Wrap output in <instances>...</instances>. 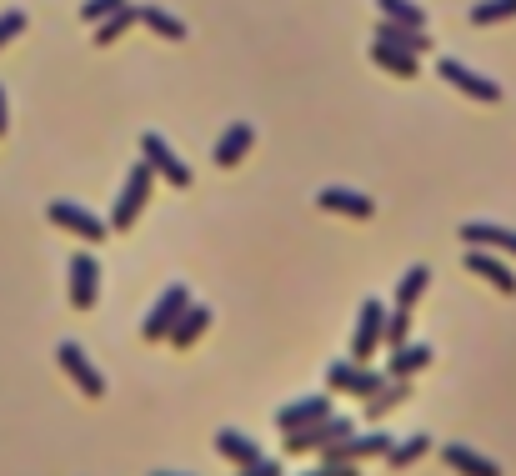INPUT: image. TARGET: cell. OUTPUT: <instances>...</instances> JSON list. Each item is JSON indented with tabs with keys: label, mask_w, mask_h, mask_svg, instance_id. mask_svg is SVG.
Returning <instances> with one entry per match:
<instances>
[{
	"label": "cell",
	"mask_w": 516,
	"mask_h": 476,
	"mask_svg": "<svg viewBox=\"0 0 516 476\" xmlns=\"http://www.w3.org/2000/svg\"><path fill=\"white\" fill-rule=\"evenodd\" d=\"M151 186H156V171L141 161V166H131V176H126V186H121V196H116V211H111V231H131L136 221H141V211L151 206Z\"/></svg>",
	"instance_id": "1"
},
{
	"label": "cell",
	"mask_w": 516,
	"mask_h": 476,
	"mask_svg": "<svg viewBox=\"0 0 516 476\" xmlns=\"http://www.w3.org/2000/svg\"><path fill=\"white\" fill-rule=\"evenodd\" d=\"M46 221H51V226H61V231H71V236H81V241H106V231H111V226H106L91 206L66 201V196L46 206Z\"/></svg>",
	"instance_id": "2"
},
{
	"label": "cell",
	"mask_w": 516,
	"mask_h": 476,
	"mask_svg": "<svg viewBox=\"0 0 516 476\" xmlns=\"http://www.w3.org/2000/svg\"><path fill=\"white\" fill-rule=\"evenodd\" d=\"M351 431H356V421L341 416V411H331V416H321V421H311V426H301V431H286V451H291V456L321 451V446H331V441H341V436H351Z\"/></svg>",
	"instance_id": "3"
},
{
	"label": "cell",
	"mask_w": 516,
	"mask_h": 476,
	"mask_svg": "<svg viewBox=\"0 0 516 476\" xmlns=\"http://www.w3.org/2000/svg\"><path fill=\"white\" fill-rule=\"evenodd\" d=\"M191 306V286L186 281H171L166 291H161V301L146 311V321H141V336L146 341H166V331L176 326V316Z\"/></svg>",
	"instance_id": "4"
},
{
	"label": "cell",
	"mask_w": 516,
	"mask_h": 476,
	"mask_svg": "<svg viewBox=\"0 0 516 476\" xmlns=\"http://www.w3.org/2000/svg\"><path fill=\"white\" fill-rule=\"evenodd\" d=\"M56 366H66V376L81 386V396H91V401L106 396V376L96 371V361L86 356L81 341H61V346H56Z\"/></svg>",
	"instance_id": "5"
},
{
	"label": "cell",
	"mask_w": 516,
	"mask_h": 476,
	"mask_svg": "<svg viewBox=\"0 0 516 476\" xmlns=\"http://www.w3.org/2000/svg\"><path fill=\"white\" fill-rule=\"evenodd\" d=\"M386 381L381 366H366V361H331L326 366V391H346V396H371L376 386Z\"/></svg>",
	"instance_id": "6"
},
{
	"label": "cell",
	"mask_w": 516,
	"mask_h": 476,
	"mask_svg": "<svg viewBox=\"0 0 516 476\" xmlns=\"http://www.w3.org/2000/svg\"><path fill=\"white\" fill-rule=\"evenodd\" d=\"M436 76L446 81V86H456L461 96H471V101H486V106H496V101H506V91L491 81V76H481V71H471V66H461V61H441L436 66Z\"/></svg>",
	"instance_id": "7"
},
{
	"label": "cell",
	"mask_w": 516,
	"mask_h": 476,
	"mask_svg": "<svg viewBox=\"0 0 516 476\" xmlns=\"http://www.w3.org/2000/svg\"><path fill=\"white\" fill-rule=\"evenodd\" d=\"M66 296H71V306L76 311H91L96 301H101V261L96 256H86V251H76L71 256V266H66Z\"/></svg>",
	"instance_id": "8"
},
{
	"label": "cell",
	"mask_w": 516,
	"mask_h": 476,
	"mask_svg": "<svg viewBox=\"0 0 516 476\" xmlns=\"http://www.w3.org/2000/svg\"><path fill=\"white\" fill-rule=\"evenodd\" d=\"M141 161H146L161 181H171L176 191H186V186H191V166H186V161H181V156H176L156 131H146V136H141Z\"/></svg>",
	"instance_id": "9"
},
{
	"label": "cell",
	"mask_w": 516,
	"mask_h": 476,
	"mask_svg": "<svg viewBox=\"0 0 516 476\" xmlns=\"http://www.w3.org/2000/svg\"><path fill=\"white\" fill-rule=\"evenodd\" d=\"M381 326H386V301L366 296L356 311V336H351V361H371L381 346Z\"/></svg>",
	"instance_id": "10"
},
{
	"label": "cell",
	"mask_w": 516,
	"mask_h": 476,
	"mask_svg": "<svg viewBox=\"0 0 516 476\" xmlns=\"http://www.w3.org/2000/svg\"><path fill=\"white\" fill-rule=\"evenodd\" d=\"M391 451V431H351V436H341V441H331V446H321V461H366V456H386Z\"/></svg>",
	"instance_id": "11"
},
{
	"label": "cell",
	"mask_w": 516,
	"mask_h": 476,
	"mask_svg": "<svg viewBox=\"0 0 516 476\" xmlns=\"http://www.w3.org/2000/svg\"><path fill=\"white\" fill-rule=\"evenodd\" d=\"M316 206L331 211V216H351V221H371L376 216V201L366 191H351V186H321L316 191Z\"/></svg>",
	"instance_id": "12"
},
{
	"label": "cell",
	"mask_w": 516,
	"mask_h": 476,
	"mask_svg": "<svg viewBox=\"0 0 516 476\" xmlns=\"http://www.w3.org/2000/svg\"><path fill=\"white\" fill-rule=\"evenodd\" d=\"M336 406H331V391H311V396H296L291 406H281L276 411V426H281V436L286 431H301V426H311V421H321V416H331Z\"/></svg>",
	"instance_id": "13"
},
{
	"label": "cell",
	"mask_w": 516,
	"mask_h": 476,
	"mask_svg": "<svg viewBox=\"0 0 516 476\" xmlns=\"http://www.w3.org/2000/svg\"><path fill=\"white\" fill-rule=\"evenodd\" d=\"M251 146H256V126H251V121H231V126H226V136L211 146V161H216L221 171H231V166H241V161H246V151H251Z\"/></svg>",
	"instance_id": "14"
},
{
	"label": "cell",
	"mask_w": 516,
	"mask_h": 476,
	"mask_svg": "<svg viewBox=\"0 0 516 476\" xmlns=\"http://www.w3.org/2000/svg\"><path fill=\"white\" fill-rule=\"evenodd\" d=\"M211 321H216V311H211L206 301H191V306L176 316V326L166 331V341H171L176 351H186V346H196V341H201V331H206Z\"/></svg>",
	"instance_id": "15"
},
{
	"label": "cell",
	"mask_w": 516,
	"mask_h": 476,
	"mask_svg": "<svg viewBox=\"0 0 516 476\" xmlns=\"http://www.w3.org/2000/svg\"><path fill=\"white\" fill-rule=\"evenodd\" d=\"M436 361V351H431V341H406V346H396L391 356H386V376H401V381H411V376H421L426 366Z\"/></svg>",
	"instance_id": "16"
},
{
	"label": "cell",
	"mask_w": 516,
	"mask_h": 476,
	"mask_svg": "<svg viewBox=\"0 0 516 476\" xmlns=\"http://www.w3.org/2000/svg\"><path fill=\"white\" fill-rule=\"evenodd\" d=\"M361 401H366V421H371V426H381V421H386V416H391L401 401H411V381H401V376H386V381H381L371 396H361Z\"/></svg>",
	"instance_id": "17"
},
{
	"label": "cell",
	"mask_w": 516,
	"mask_h": 476,
	"mask_svg": "<svg viewBox=\"0 0 516 476\" xmlns=\"http://www.w3.org/2000/svg\"><path fill=\"white\" fill-rule=\"evenodd\" d=\"M376 46H391V51H406V56H421L431 51V31H416V26H396V21H376Z\"/></svg>",
	"instance_id": "18"
},
{
	"label": "cell",
	"mask_w": 516,
	"mask_h": 476,
	"mask_svg": "<svg viewBox=\"0 0 516 476\" xmlns=\"http://www.w3.org/2000/svg\"><path fill=\"white\" fill-rule=\"evenodd\" d=\"M466 271H471V276H481V281H491L496 291L516 296V276H511V266H506V261H496V256H486L481 246H466Z\"/></svg>",
	"instance_id": "19"
},
{
	"label": "cell",
	"mask_w": 516,
	"mask_h": 476,
	"mask_svg": "<svg viewBox=\"0 0 516 476\" xmlns=\"http://www.w3.org/2000/svg\"><path fill=\"white\" fill-rule=\"evenodd\" d=\"M441 461L451 466V471H461V476H501V466L496 461H486L476 446H466V441H451V446H441Z\"/></svg>",
	"instance_id": "20"
},
{
	"label": "cell",
	"mask_w": 516,
	"mask_h": 476,
	"mask_svg": "<svg viewBox=\"0 0 516 476\" xmlns=\"http://www.w3.org/2000/svg\"><path fill=\"white\" fill-rule=\"evenodd\" d=\"M461 246H496V251L516 256V231L491 226V221H461Z\"/></svg>",
	"instance_id": "21"
},
{
	"label": "cell",
	"mask_w": 516,
	"mask_h": 476,
	"mask_svg": "<svg viewBox=\"0 0 516 476\" xmlns=\"http://www.w3.org/2000/svg\"><path fill=\"white\" fill-rule=\"evenodd\" d=\"M211 446H216V451H221L226 461H236V466H246V461H256V456H266V451H261V446H256V441L246 436V431H236V426H221Z\"/></svg>",
	"instance_id": "22"
},
{
	"label": "cell",
	"mask_w": 516,
	"mask_h": 476,
	"mask_svg": "<svg viewBox=\"0 0 516 476\" xmlns=\"http://www.w3.org/2000/svg\"><path fill=\"white\" fill-rule=\"evenodd\" d=\"M136 26L156 31L161 41H186V21H176L166 6H136Z\"/></svg>",
	"instance_id": "23"
},
{
	"label": "cell",
	"mask_w": 516,
	"mask_h": 476,
	"mask_svg": "<svg viewBox=\"0 0 516 476\" xmlns=\"http://www.w3.org/2000/svg\"><path fill=\"white\" fill-rule=\"evenodd\" d=\"M371 66H381L386 76H401V81L421 76V56H406V51H391V46H376V41H371Z\"/></svg>",
	"instance_id": "24"
},
{
	"label": "cell",
	"mask_w": 516,
	"mask_h": 476,
	"mask_svg": "<svg viewBox=\"0 0 516 476\" xmlns=\"http://www.w3.org/2000/svg\"><path fill=\"white\" fill-rule=\"evenodd\" d=\"M376 11H381V21L426 31V6H416V0H376Z\"/></svg>",
	"instance_id": "25"
},
{
	"label": "cell",
	"mask_w": 516,
	"mask_h": 476,
	"mask_svg": "<svg viewBox=\"0 0 516 476\" xmlns=\"http://www.w3.org/2000/svg\"><path fill=\"white\" fill-rule=\"evenodd\" d=\"M426 286H431V266H411V271L396 281V306H401V311H411V306L426 296Z\"/></svg>",
	"instance_id": "26"
},
{
	"label": "cell",
	"mask_w": 516,
	"mask_h": 476,
	"mask_svg": "<svg viewBox=\"0 0 516 476\" xmlns=\"http://www.w3.org/2000/svg\"><path fill=\"white\" fill-rule=\"evenodd\" d=\"M431 451V436L426 431H416V436H406V441H391V451H386V461H391V471H406L411 461H421Z\"/></svg>",
	"instance_id": "27"
},
{
	"label": "cell",
	"mask_w": 516,
	"mask_h": 476,
	"mask_svg": "<svg viewBox=\"0 0 516 476\" xmlns=\"http://www.w3.org/2000/svg\"><path fill=\"white\" fill-rule=\"evenodd\" d=\"M136 26V6H121L116 16H106V21H96L91 31H96V46H116L126 31Z\"/></svg>",
	"instance_id": "28"
},
{
	"label": "cell",
	"mask_w": 516,
	"mask_h": 476,
	"mask_svg": "<svg viewBox=\"0 0 516 476\" xmlns=\"http://www.w3.org/2000/svg\"><path fill=\"white\" fill-rule=\"evenodd\" d=\"M511 16H516V0H476V6L466 11L471 26H501V21H511Z\"/></svg>",
	"instance_id": "29"
},
{
	"label": "cell",
	"mask_w": 516,
	"mask_h": 476,
	"mask_svg": "<svg viewBox=\"0 0 516 476\" xmlns=\"http://www.w3.org/2000/svg\"><path fill=\"white\" fill-rule=\"evenodd\" d=\"M406 336H411V311H401V306H396V311L386 316V326H381V341L396 351V346H406Z\"/></svg>",
	"instance_id": "30"
},
{
	"label": "cell",
	"mask_w": 516,
	"mask_h": 476,
	"mask_svg": "<svg viewBox=\"0 0 516 476\" xmlns=\"http://www.w3.org/2000/svg\"><path fill=\"white\" fill-rule=\"evenodd\" d=\"M121 6H131V0H86V6H81V21H86V26H96V21L116 16Z\"/></svg>",
	"instance_id": "31"
},
{
	"label": "cell",
	"mask_w": 516,
	"mask_h": 476,
	"mask_svg": "<svg viewBox=\"0 0 516 476\" xmlns=\"http://www.w3.org/2000/svg\"><path fill=\"white\" fill-rule=\"evenodd\" d=\"M21 31H26V11H6V16H0V51H6Z\"/></svg>",
	"instance_id": "32"
},
{
	"label": "cell",
	"mask_w": 516,
	"mask_h": 476,
	"mask_svg": "<svg viewBox=\"0 0 516 476\" xmlns=\"http://www.w3.org/2000/svg\"><path fill=\"white\" fill-rule=\"evenodd\" d=\"M236 476H281V461H276V456H256V461H246Z\"/></svg>",
	"instance_id": "33"
},
{
	"label": "cell",
	"mask_w": 516,
	"mask_h": 476,
	"mask_svg": "<svg viewBox=\"0 0 516 476\" xmlns=\"http://www.w3.org/2000/svg\"><path fill=\"white\" fill-rule=\"evenodd\" d=\"M301 476H361L356 461H321L316 471H301Z\"/></svg>",
	"instance_id": "34"
},
{
	"label": "cell",
	"mask_w": 516,
	"mask_h": 476,
	"mask_svg": "<svg viewBox=\"0 0 516 476\" xmlns=\"http://www.w3.org/2000/svg\"><path fill=\"white\" fill-rule=\"evenodd\" d=\"M11 131V101H6V86H0V136Z\"/></svg>",
	"instance_id": "35"
},
{
	"label": "cell",
	"mask_w": 516,
	"mask_h": 476,
	"mask_svg": "<svg viewBox=\"0 0 516 476\" xmlns=\"http://www.w3.org/2000/svg\"><path fill=\"white\" fill-rule=\"evenodd\" d=\"M151 476H191V471H151Z\"/></svg>",
	"instance_id": "36"
}]
</instances>
